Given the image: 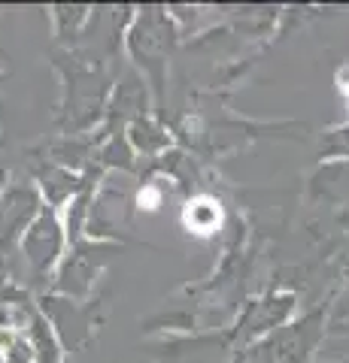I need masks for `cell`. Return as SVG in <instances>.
I'll list each match as a JSON object with an SVG mask.
<instances>
[{"instance_id":"obj_1","label":"cell","mask_w":349,"mask_h":363,"mask_svg":"<svg viewBox=\"0 0 349 363\" xmlns=\"http://www.w3.org/2000/svg\"><path fill=\"white\" fill-rule=\"evenodd\" d=\"M337 82H340V88H343V94L349 97V67H346V70L340 73V79H337Z\"/></svg>"}]
</instances>
